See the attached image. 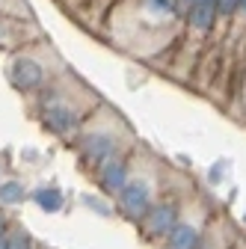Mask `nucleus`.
<instances>
[{
  "mask_svg": "<svg viewBox=\"0 0 246 249\" xmlns=\"http://www.w3.org/2000/svg\"><path fill=\"white\" fill-rule=\"evenodd\" d=\"M119 196H122V205H125V211L131 216H142L151 211V190L145 181H128Z\"/></svg>",
  "mask_w": 246,
  "mask_h": 249,
  "instance_id": "1",
  "label": "nucleus"
},
{
  "mask_svg": "<svg viewBox=\"0 0 246 249\" xmlns=\"http://www.w3.org/2000/svg\"><path fill=\"white\" fill-rule=\"evenodd\" d=\"M178 226V211L175 205H158L145 213V229L151 237H169L172 229Z\"/></svg>",
  "mask_w": 246,
  "mask_h": 249,
  "instance_id": "2",
  "label": "nucleus"
},
{
  "mask_svg": "<svg viewBox=\"0 0 246 249\" xmlns=\"http://www.w3.org/2000/svg\"><path fill=\"white\" fill-rule=\"evenodd\" d=\"M9 77H12V83H15L18 89H36V86L42 83L45 71H42V66H39L36 59L21 56V59H15V62H12Z\"/></svg>",
  "mask_w": 246,
  "mask_h": 249,
  "instance_id": "3",
  "label": "nucleus"
},
{
  "mask_svg": "<svg viewBox=\"0 0 246 249\" xmlns=\"http://www.w3.org/2000/svg\"><path fill=\"white\" fill-rule=\"evenodd\" d=\"M113 151H116V140L107 137V134H92V137L83 140V158L89 163H101L104 166L107 160H113Z\"/></svg>",
  "mask_w": 246,
  "mask_h": 249,
  "instance_id": "4",
  "label": "nucleus"
},
{
  "mask_svg": "<svg viewBox=\"0 0 246 249\" xmlns=\"http://www.w3.org/2000/svg\"><path fill=\"white\" fill-rule=\"evenodd\" d=\"M128 184V166L122 160H107L101 166V187L107 193H122Z\"/></svg>",
  "mask_w": 246,
  "mask_h": 249,
  "instance_id": "5",
  "label": "nucleus"
},
{
  "mask_svg": "<svg viewBox=\"0 0 246 249\" xmlns=\"http://www.w3.org/2000/svg\"><path fill=\"white\" fill-rule=\"evenodd\" d=\"M45 116H48V124L53 131H59V134H69V131L77 128V116L69 107H63V104H51Z\"/></svg>",
  "mask_w": 246,
  "mask_h": 249,
  "instance_id": "6",
  "label": "nucleus"
},
{
  "mask_svg": "<svg viewBox=\"0 0 246 249\" xmlns=\"http://www.w3.org/2000/svg\"><path fill=\"white\" fill-rule=\"evenodd\" d=\"M213 15H217V9H213L211 3H190V12H187V24L193 30H199V33H208V30L213 27Z\"/></svg>",
  "mask_w": 246,
  "mask_h": 249,
  "instance_id": "7",
  "label": "nucleus"
},
{
  "mask_svg": "<svg viewBox=\"0 0 246 249\" xmlns=\"http://www.w3.org/2000/svg\"><path fill=\"white\" fill-rule=\"evenodd\" d=\"M169 249H199V231L190 223H178L169 234Z\"/></svg>",
  "mask_w": 246,
  "mask_h": 249,
  "instance_id": "8",
  "label": "nucleus"
},
{
  "mask_svg": "<svg viewBox=\"0 0 246 249\" xmlns=\"http://www.w3.org/2000/svg\"><path fill=\"white\" fill-rule=\"evenodd\" d=\"M36 202L42 211H59L63 208V193L56 187H48V190H36Z\"/></svg>",
  "mask_w": 246,
  "mask_h": 249,
  "instance_id": "9",
  "label": "nucleus"
},
{
  "mask_svg": "<svg viewBox=\"0 0 246 249\" xmlns=\"http://www.w3.org/2000/svg\"><path fill=\"white\" fill-rule=\"evenodd\" d=\"M21 199H24V187H21V184L9 181V184H3V187H0V202H9V205H15V202H21Z\"/></svg>",
  "mask_w": 246,
  "mask_h": 249,
  "instance_id": "10",
  "label": "nucleus"
},
{
  "mask_svg": "<svg viewBox=\"0 0 246 249\" xmlns=\"http://www.w3.org/2000/svg\"><path fill=\"white\" fill-rule=\"evenodd\" d=\"M145 9L158 15H175V0H145Z\"/></svg>",
  "mask_w": 246,
  "mask_h": 249,
  "instance_id": "11",
  "label": "nucleus"
},
{
  "mask_svg": "<svg viewBox=\"0 0 246 249\" xmlns=\"http://www.w3.org/2000/svg\"><path fill=\"white\" fill-rule=\"evenodd\" d=\"M213 9H217L220 15H231L234 9H240V0H217V3H213Z\"/></svg>",
  "mask_w": 246,
  "mask_h": 249,
  "instance_id": "12",
  "label": "nucleus"
},
{
  "mask_svg": "<svg viewBox=\"0 0 246 249\" xmlns=\"http://www.w3.org/2000/svg\"><path fill=\"white\" fill-rule=\"evenodd\" d=\"M9 249H33V246H30L24 234H18V237H9Z\"/></svg>",
  "mask_w": 246,
  "mask_h": 249,
  "instance_id": "13",
  "label": "nucleus"
},
{
  "mask_svg": "<svg viewBox=\"0 0 246 249\" xmlns=\"http://www.w3.org/2000/svg\"><path fill=\"white\" fill-rule=\"evenodd\" d=\"M0 249H9V237H3V234H0Z\"/></svg>",
  "mask_w": 246,
  "mask_h": 249,
  "instance_id": "14",
  "label": "nucleus"
},
{
  "mask_svg": "<svg viewBox=\"0 0 246 249\" xmlns=\"http://www.w3.org/2000/svg\"><path fill=\"white\" fill-rule=\"evenodd\" d=\"M199 3H211V6H213V3H217V0H199Z\"/></svg>",
  "mask_w": 246,
  "mask_h": 249,
  "instance_id": "15",
  "label": "nucleus"
},
{
  "mask_svg": "<svg viewBox=\"0 0 246 249\" xmlns=\"http://www.w3.org/2000/svg\"><path fill=\"white\" fill-rule=\"evenodd\" d=\"M240 9H243V12H246V0H240Z\"/></svg>",
  "mask_w": 246,
  "mask_h": 249,
  "instance_id": "16",
  "label": "nucleus"
},
{
  "mask_svg": "<svg viewBox=\"0 0 246 249\" xmlns=\"http://www.w3.org/2000/svg\"><path fill=\"white\" fill-rule=\"evenodd\" d=\"M190 3H196V0H190Z\"/></svg>",
  "mask_w": 246,
  "mask_h": 249,
  "instance_id": "17",
  "label": "nucleus"
}]
</instances>
